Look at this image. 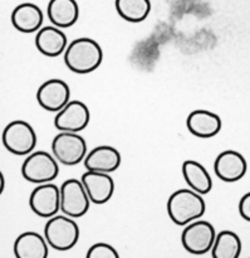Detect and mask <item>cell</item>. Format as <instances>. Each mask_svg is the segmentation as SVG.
<instances>
[{"instance_id": "obj_22", "label": "cell", "mask_w": 250, "mask_h": 258, "mask_svg": "<svg viewBox=\"0 0 250 258\" xmlns=\"http://www.w3.org/2000/svg\"><path fill=\"white\" fill-rule=\"evenodd\" d=\"M241 253V241L231 231H221L216 234L215 243L211 249L213 258H238Z\"/></svg>"}, {"instance_id": "obj_10", "label": "cell", "mask_w": 250, "mask_h": 258, "mask_svg": "<svg viewBox=\"0 0 250 258\" xmlns=\"http://www.w3.org/2000/svg\"><path fill=\"white\" fill-rule=\"evenodd\" d=\"M70 98L69 86L62 80L52 78L38 88L37 101L40 107L49 112H59Z\"/></svg>"}, {"instance_id": "obj_18", "label": "cell", "mask_w": 250, "mask_h": 258, "mask_svg": "<svg viewBox=\"0 0 250 258\" xmlns=\"http://www.w3.org/2000/svg\"><path fill=\"white\" fill-rule=\"evenodd\" d=\"M48 244L45 237L37 232H24L14 242V254L18 258H47Z\"/></svg>"}, {"instance_id": "obj_2", "label": "cell", "mask_w": 250, "mask_h": 258, "mask_svg": "<svg viewBox=\"0 0 250 258\" xmlns=\"http://www.w3.org/2000/svg\"><path fill=\"white\" fill-rule=\"evenodd\" d=\"M206 204L201 194L193 189H180L168 201V214L176 226L185 227L205 214Z\"/></svg>"}, {"instance_id": "obj_3", "label": "cell", "mask_w": 250, "mask_h": 258, "mask_svg": "<svg viewBox=\"0 0 250 258\" xmlns=\"http://www.w3.org/2000/svg\"><path fill=\"white\" fill-rule=\"evenodd\" d=\"M44 237L50 248L69 251L79 239V227L68 216H54L44 227Z\"/></svg>"}, {"instance_id": "obj_4", "label": "cell", "mask_w": 250, "mask_h": 258, "mask_svg": "<svg viewBox=\"0 0 250 258\" xmlns=\"http://www.w3.org/2000/svg\"><path fill=\"white\" fill-rule=\"evenodd\" d=\"M37 134L27 121H13L5 126L2 135L4 148L18 156L29 155L37 146Z\"/></svg>"}, {"instance_id": "obj_1", "label": "cell", "mask_w": 250, "mask_h": 258, "mask_svg": "<svg viewBox=\"0 0 250 258\" xmlns=\"http://www.w3.org/2000/svg\"><path fill=\"white\" fill-rule=\"evenodd\" d=\"M103 52L101 45L91 38H78L69 43L64 52V63L72 72L87 75L101 66Z\"/></svg>"}, {"instance_id": "obj_11", "label": "cell", "mask_w": 250, "mask_h": 258, "mask_svg": "<svg viewBox=\"0 0 250 258\" xmlns=\"http://www.w3.org/2000/svg\"><path fill=\"white\" fill-rule=\"evenodd\" d=\"M91 120V113L86 103L69 101L54 117L57 130L65 133H79L85 130Z\"/></svg>"}, {"instance_id": "obj_9", "label": "cell", "mask_w": 250, "mask_h": 258, "mask_svg": "<svg viewBox=\"0 0 250 258\" xmlns=\"http://www.w3.org/2000/svg\"><path fill=\"white\" fill-rule=\"evenodd\" d=\"M29 207L40 218H52L60 211V188L50 183L38 184L29 198Z\"/></svg>"}, {"instance_id": "obj_13", "label": "cell", "mask_w": 250, "mask_h": 258, "mask_svg": "<svg viewBox=\"0 0 250 258\" xmlns=\"http://www.w3.org/2000/svg\"><path fill=\"white\" fill-rule=\"evenodd\" d=\"M91 202L95 204H105L115 193V181L108 173L87 170L80 178Z\"/></svg>"}, {"instance_id": "obj_14", "label": "cell", "mask_w": 250, "mask_h": 258, "mask_svg": "<svg viewBox=\"0 0 250 258\" xmlns=\"http://www.w3.org/2000/svg\"><path fill=\"white\" fill-rule=\"evenodd\" d=\"M186 127L196 138L210 139L220 133L221 118L210 111L196 110L186 118Z\"/></svg>"}, {"instance_id": "obj_12", "label": "cell", "mask_w": 250, "mask_h": 258, "mask_svg": "<svg viewBox=\"0 0 250 258\" xmlns=\"http://www.w3.org/2000/svg\"><path fill=\"white\" fill-rule=\"evenodd\" d=\"M248 163L240 153L226 150L219 154L214 163V171L220 180L225 183H235L245 176Z\"/></svg>"}, {"instance_id": "obj_23", "label": "cell", "mask_w": 250, "mask_h": 258, "mask_svg": "<svg viewBox=\"0 0 250 258\" xmlns=\"http://www.w3.org/2000/svg\"><path fill=\"white\" fill-rule=\"evenodd\" d=\"M120 254L108 243H96L88 249L87 258H118Z\"/></svg>"}, {"instance_id": "obj_7", "label": "cell", "mask_w": 250, "mask_h": 258, "mask_svg": "<svg viewBox=\"0 0 250 258\" xmlns=\"http://www.w3.org/2000/svg\"><path fill=\"white\" fill-rule=\"evenodd\" d=\"M216 239V231L206 221H194L185 226L181 234L184 248L193 254H205L213 249Z\"/></svg>"}, {"instance_id": "obj_6", "label": "cell", "mask_w": 250, "mask_h": 258, "mask_svg": "<svg viewBox=\"0 0 250 258\" xmlns=\"http://www.w3.org/2000/svg\"><path fill=\"white\" fill-rule=\"evenodd\" d=\"M52 153L60 164L74 166L85 161L87 156V143L78 133L60 131L52 141Z\"/></svg>"}, {"instance_id": "obj_24", "label": "cell", "mask_w": 250, "mask_h": 258, "mask_svg": "<svg viewBox=\"0 0 250 258\" xmlns=\"http://www.w3.org/2000/svg\"><path fill=\"white\" fill-rule=\"evenodd\" d=\"M239 214L244 221L250 222V191L244 194L239 202Z\"/></svg>"}, {"instance_id": "obj_16", "label": "cell", "mask_w": 250, "mask_h": 258, "mask_svg": "<svg viewBox=\"0 0 250 258\" xmlns=\"http://www.w3.org/2000/svg\"><path fill=\"white\" fill-rule=\"evenodd\" d=\"M35 47L42 54L54 58L63 54L68 47L67 37L58 27H43L35 35Z\"/></svg>"}, {"instance_id": "obj_21", "label": "cell", "mask_w": 250, "mask_h": 258, "mask_svg": "<svg viewBox=\"0 0 250 258\" xmlns=\"http://www.w3.org/2000/svg\"><path fill=\"white\" fill-rule=\"evenodd\" d=\"M116 10L126 22L141 23L151 12L150 0H116Z\"/></svg>"}, {"instance_id": "obj_8", "label": "cell", "mask_w": 250, "mask_h": 258, "mask_svg": "<svg viewBox=\"0 0 250 258\" xmlns=\"http://www.w3.org/2000/svg\"><path fill=\"white\" fill-rule=\"evenodd\" d=\"M91 199L82 180L68 179L60 186V211L72 218H80L90 209Z\"/></svg>"}, {"instance_id": "obj_15", "label": "cell", "mask_w": 250, "mask_h": 258, "mask_svg": "<svg viewBox=\"0 0 250 258\" xmlns=\"http://www.w3.org/2000/svg\"><path fill=\"white\" fill-rule=\"evenodd\" d=\"M121 165V154L112 146H97L87 154L85 166L87 170L100 173H112Z\"/></svg>"}, {"instance_id": "obj_20", "label": "cell", "mask_w": 250, "mask_h": 258, "mask_svg": "<svg viewBox=\"0 0 250 258\" xmlns=\"http://www.w3.org/2000/svg\"><path fill=\"white\" fill-rule=\"evenodd\" d=\"M183 175L186 184L196 193L205 196L213 189V180L205 166L195 160H186L183 164Z\"/></svg>"}, {"instance_id": "obj_25", "label": "cell", "mask_w": 250, "mask_h": 258, "mask_svg": "<svg viewBox=\"0 0 250 258\" xmlns=\"http://www.w3.org/2000/svg\"><path fill=\"white\" fill-rule=\"evenodd\" d=\"M0 180H2V188L0 189H2V191H3L4 190V175H3V174L0 175Z\"/></svg>"}, {"instance_id": "obj_17", "label": "cell", "mask_w": 250, "mask_h": 258, "mask_svg": "<svg viewBox=\"0 0 250 258\" xmlns=\"http://www.w3.org/2000/svg\"><path fill=\"white\" fill-rule=\"evenodd\" d=\"M44 15L40 8L33 3H23L12 13V24L22 33H35L42 28Z\"/></svg>"}, {"instance_id": "obj_19", "label": "cell", "mask_w": 250, "mask_h": 258, "mask_svg": "<svg viewBox=\"0 0 250 258\" xmlns=\"http://www.w3.org/2000/svg\"><path fill=\"white\" fill-rule=\"evenodd\" d=\"M47 14L50 23L58 28H69L79 18V7L75 0H49Z\"/></svg>"}, {"instance_id": "obj_5", "label": "cell", "mask_w": 250, "mask_h": 258, "mask_svg": "<svg viewBox=\"0 0 250 258\" xmlns=\"http://www.w3.org/2000/svg\"><path fill=\"white\" fill-rule=\"evenodd\" d=\"M22 175L33 184L50 183L59 175L58 160L47 151H35L23 163Z\"/></svg>"}]
</instances>
